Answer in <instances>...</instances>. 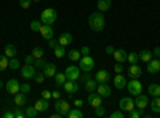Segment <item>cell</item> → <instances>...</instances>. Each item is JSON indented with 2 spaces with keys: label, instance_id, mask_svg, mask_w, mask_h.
<instances>
[{
  "label": "cell",
  "instance_id": "obj_10",
  "mask_svg": "<svg viewBox=\"0 0 160 118\" xmlns=\"http://www.w3.org/2000/svg\"><path fill=\"white\" fill-rule=\"evenodd\" d=\"M5 89L8 91L10 94H16V93H19V91H21V83L18 80H15V78H11V80L7 82Z\"/></svg>",
  "mask_w": 160,
  "mask_h": 118
},
{
  "label": "cell",
  "instance_id": "obj_47",
  "mask_svg": "<svg viewBox=\"0 0 160 118\" xmlns=\"http://www.w3.org/2000/svg\"><path fill=\"white\" fill-rule=\"evenodd\" d=\"M90 78H91L90 72H83V75H80V78H78V82H80V83H85L87 80H90Z\"/></svg>",
  "mask_w": 160,
  "mask_h": 118
},
{
  "label": "cell",
  "instance_id": "obj_42",
  "mask_svg": "<svg viewBox=\"0 0 160 118\" xmlns=\"http://www.w3.org/2000/svg\"><path fill=\"white\" fill-rule=\"evenodd\" d=\"M31 5H32V0H19V7L22 10H29Z\"/></svg>",
  "mask_w": 160,
  "mask_h": 118
},
{
  "label": "cell",
  "instance_id": "obj_56",
  "mask_svg": "<svg viewBox=\"0 0 160 118\" xmlns=\"http://www.w3.org/2000/svg\"><path fill=\"white\" fill-rule=\"evenodd\" d=\"M3 116H5V118H15V112L7 110V112H3Z\"/></svg>",
  "mask_w": 160,
  "mask_h": 118
},
{
  "label": "cell",
  "instance_id": "obj_51",
  "mask_svg": "<svg viewBox=\"0 0 160 118\" xmlns=\"http://www.w3.org/2000/svg\"><path fill=\"white\" fill-rule=\"evenodd\" d=\"M58 45H59V43H58V40H55V38H51V40H48V46H50L51 50H55Z\"/></svg>",
  "mask_w": 160,
  "mask_h": 118
},
{
  "label": "cell",
  "instance_id": "obj_24",
  "mask_svg": "<svg viewBox=\"0 0 160 118\" xmlns=\"http://www.w3.org/2000/svg\"><path fill=\"white\" fill-rule=\"evenodd\" d=\"M98 10L106 13V11H109L111 7H112V0H98V3H96Z\"/></svg>",
  "mask_w": 160,
  "mask_h": 118
},
{
  "label": "cell",
  "instance_id": "obj_52",
  "mask_svg": "<svg viewBox=\"0 0 160 118\" xmlns=\"http://www.w3.org/2000/svg\"><path fill=\"white\" fill-rule=\"evenodd\" d=\"M61 96H62V94L59 93L58 89H55V91H51V97H53V99H56V101H58V99H61Z\"/></svg>",
  "mask_w": 160,
  "mask_h": 118
},
{
  "label": "cell",
  "instance_id": "obj_27",
  "mask_svg": "<svg viewBox=\"0 0 160 118\" xmlns=\"http://www.w3.org/2000/svg\"><path fill=\"white\" fill-rule=\"evenodd\" d=\"M16 54H18V50H16L15 45H11V43L5 45V56H8V58H16Z\"/></svg>",
  "mask_w": 160,
  "mask_h": 118
},
{
  "label": "cell",
  "instance_id": "obj_48",
  "mask_svg": "<svg viewBox=\"0 0 160 118\" xmlns=\"http://www.w3.org/2000/svg\"><path fill=\"white\" fill-rule=\"evenodd\" d=\"M123 110H117V112H112L111 113V118H123Z\"/></svg>",
  "mask_w": 160,
  "mask_h": 118
},
{
  "label": "cell",
  "instance_id": "obj_31",
  "mask_svg": "<svg viewBox=\"0 0 160 118\" xmlns=\"http://www.w3.org/2000/svg\"><path fill=\"white\" fill-rule=\"evenodd\" d=\"M10 67V58L8 56H2V54H0V72H2V70H7Z\"/></svg>",
  "mask_w": 160,
  "mask_h": 118
},
{
  "label": "cell",
  "instance_id": "obj_18",
  "mask_svg": "<svg viewBox=\"0 0 160 118\" xmlns=\"http://www.w3.org/2000/svg\"><path fill=\"white\" fill-rule=\"evenodd\" d=\"M114 86H115L117 89L127 88V77H123L122 73H117L115 78H114Z\"/></svg>",
  "mask_w": 160,
  "mask_h": 118
},
{
  "label": "cell",
  "instance_id": "obj_50",
  "mask_svg": "<svg viewBox=\"0 0 160 118\" xmlns=\"http://www.w3.org/2000/svg\"><path fill=\"white\" fill-rule=\"evenodd\" d=\"M34 61H35V58L32 56V53H31V54H28V56L24 58V62H26V64H34Z\"/></svg>",
  "mask_w": 160,
  "mask_h": 118
},
{
  "label": "cell",
  "instance_id": "obj_53",
  "mask_svg": "<svg viewBox=\"0 0 160 118\" xmlns=\"http://www.w3.org/2000/svg\"><path fill=\"white\" fill-rule=\"evenodd\" d=\"M114 51H115V48H114L112 45H109V46H106V54H109V56H112V54H114Z\"/></svg>",
  "mask_w": 160,
  "mask_h": 118
},
{
  "label": "cell",
  "instance_id": "obj_21",
  "mask_svg": "<svg viewBox=\"0 0 160 118\" xmlns=\"http://www.w3.org/2000/svg\"><path fill=\"white\" fill-rule=\"evenodd\" d=\"M58 43H59L61 46L71 45V43H72V35H71L69 32H62V34L59 35V38H58Z\"/></svg>",
  "mask_w": 160,
  "mask_h": 118
},
{
  "label": "cell",
  "instance_id": "obj_8",
  "mask_svg": "<svg viewBox=\"0 0 160 118\" xmlns=\"http://www.w3.org/2000/svg\"><path fill=\"white\" fill-rule=\"evenodd\" d=\"M64 73H66V77H68V80L78 82V78H80V67H77V65H69V67H66Z\"/></svg>",
  "mask_w": 160,
  "mask_h": 118
},
{
  "label": "cell",
  "instance_id": "obj_29",
  "mask_svg": "<svg viewBox=\"0 0 160 118\" xmlns=\"http://www.w3.org/2000/svg\"><path fill=\"white\" fill-rule=\"evenodd\" d=\"M152 58H154V54H152V51H149V50H142L139 53V61H142L146 64H148Z\"/></svg>",
  "mask_w": 160,
  "mask_h": 118
},
{
  "label": "cell",
  "instance_id": "obj_43",
  "mask_svg": "<svg viewBox=\"0 0 160 118\" xmlns=\"http://www.w3.org/2000/svg\"><path fill=\"white\" fill-rule=\"evenodd\" d=\"M13 112H15V118H24L26 116V112L21 107H18V106H16V109L13 110Z\"/></svg>",
  "mask_w": 160,
  "mask_h": 118
},
{
  "label": "cell",
  "instance_id": "obj_12",
  "mask_svg": "<svg viewBox=\"0 0 160 118\" xmlns=\"http://www.w3.org/2000/svg\"><path fill=\"white\" fill-rule=\"evenodd\" d=\"M118 107H120V110H123V112H130V110L135 109V101H133L131 97H122L120 99Z\"/></svg>",
  "mask_w": 160,
  "mask_h": 118
},
{
  "label": "cell",
  "instance_id": "obj_33",
  "mask_svg": "<svg viewBox=\"0 0 160 118\" xmlns=\"http://www.w3.org/2000/svg\"><path fill=\"white\" fill-rule=\"evenodd\" d=\"M82 116H83V113H82V110H80L78 107L71 109L69 113H68V118H82Z\"/></svg>",
  "mask_w": 160,
  "mask_h": 118
},
{
  "label": "cell",
  "instance_id": "obj_44",
  "mask_svg": "<svg viewBox=\"0 0 160 118\" xmlns=\"http://www.w3.org/2000/svg\"><path fill=\"white\" fill-rule=\"evenodd\" d=\"M45 75H43V72L42 73H37L35 77H34V80H35V83H38V85H42V83H45Z\"/></svg>",
  "mask_w": 160,
  "mask_h": 118
},
{
  "label": "cell",
  "instance_id": "obj_5",
  "mask_svg": "<svg viewBox=\"0 0 160 118\" xmlns=\"http://www.w3.org/2000/svg\"><path fill=\"white\" fill-rule=\"evenodd\" d=\"M21 72V77L24 78V80H32V78L37 75V69L34 67V64H26L24 67L19 69Z\"/></svg>",
  "mask_w": 160,
  "mask_h": 118
},
{
  "label": "cell",
  "instance_id": "obj_59",
  "mask_svg": "<svg viewBox=\"0 0 160 118\" xmlns=\"http://www.w3.org/2000/svg\"><path fill=\"white\" fill-rule=\"evenodd\" d=\"M0 88H3V80H0Z\"/></svg>",
  "mask_w": 160,
  "mask_h": 118
},
{
  "label": "cell",
  "instance_id": "obj_3",
  "mask_svg": "<svg viewBox=\"0 0 160 118\" xmlns=\"http://www.w3.org/2000/svg\"><path fill=\"white\" fill-rule=\"evenodd\" d=\"M127 89L131 96H138L142 93V83L138 78H130V82H127Z\"/></svg>",
  "mask_w": 160,
  "mask_h": 118
},
{
  "label": "cell",
  "instance_id": "obj_23",
  "mask_svg": "<svg viewBox=\"0 0 160 118\" xmlns=\"http://www.w3.org/2000/svg\"><path fill=\"white\" fill-rule=\"evenodd\" d=\"M34 107L38 110V112H47L50 109V104H48V99H38L35 104H34Z\"/></svg>",
  "mask_w": 160,
  "mask_h": 118
},
{
  "label": "cell",
  "instance_id": "obj_20",
  "mask_svg": "<svg viewBox=\"0 0 160 118\" xmlns=\"http://www.w3.org/2000/svg\"><path fill=\"white\" fill-rule=\"evenodd\" d=\"M13 102H15V106H18V107H24L26 104H28V97H26V94L24 93H16L15 94V97H13Z\"/></svg>",
  "mask_w": 160,
  "mask_h": 118
},
{
  "label": "cell",
  "instance_id": "obj_38",
  "mask_svg": "<svg viewBox=\"0 0 160 118\" xmlns=\"http://www.w3.org/2000/svg\"><path fill=\"white\" fill-rule=\"evenodd\" d=\"M127 61H128L130 64H138V62H139V54H138V53H133V51H131V53L127 56Z\"/></svg>",
  "mask_w": 160,
  "mask_h": 118
},
{
  "label": "cell",
  "instance_id": "obj_41",
  "mask_svg": "<svg viewBox=\"0 0 160 118\" xmlns=\"http://www.w3.org/2000/svg\"><path fill=\"white\" fill-rule=\"evenodd\" d=\"M142 113H144V112H141V110H138V109L135 107L133 110H130V112H128V116H130V118H141V116H142Z\"/></svg>",
  "mask_w": 160,
  "mask_h": 118
},
{
  "label": "cell",
  "instance_id": "obj_54",
  "mask_svg": "<svg viewBox=\"0 0 160 118\" xmlns=\"http://www.w3.org/2000/svg\"><path fill=\"white\" fill-rule=\"evenodd\" d=\"M80 53H82V56H88V54H90V48H88V46H82Z\"/></svg>",
  "mask_w": 160,
  "mask_h": 118
},
{
  "label": "cell",
  "instance_id": "obj_36",
  "mask_svg": "<svg viewBox=\"0 0 160 118\" xmlns=\"http://www.w3.org/2000/svg\"><path fill=\"white\" fill-rule=\"evenodd\" d=\"M55 56H56L58 59L64 58V56H66V46H61V45H58V46L55 48Z\"/></svg>",
  "mask_w": 160,
  "mask_h": 118
},
{
  "label": "cell",
  "instance_id": "obj_13",
  "mask_svg": "<svg viewBox=\"0 0 160 118\" xmlns=\"http://www.w3.org/2000/svg\"><path fill=\"white\" fill-rule=\"evenodd\" d=\"M62 86H64V91H66L68 94H75L77 91L80 89L78 82H74V80H66V83H64Z\"/></svg>",
  "mask_w": 160,
  "mask_h": 118
},
{
  "label": "cell",
  "instance_id": "obj_60",
  "mask_svg": "<svg viewBox=\"0 0 160 118\" xmlns=\"http://www.w3.org/2000/svg\"><path fill=\"white\" fill-rule=\"evenodd\" d=\"M32 2H40V0H32Z\"/></svg>",
  "mask_w": 160,
  "mask_h": 118
},
{
  "label": "cell",
  "instance_id": "obj_11",
  "mask_svg": "<svg viewBox=\"0 0 160 118\" xmlns=\"http://www.w3.org/2000/svg\"><path fill=\"white\" fill-rule=\"evenodd\" d=\"M40 34L45 40H51L53 37H55V29H53L51 24H42V27H40Z\"/></svg>",
  "mask_w": 160,
  "mask_h": 118
},
{
  "label": "cell",
  "instance_id": "obj_28",
  "mask_svg": "<svg viewBox=\"0 0 160 118\" xmlns=\"http://www.w3.org/2000/svg\"><path fill=\"white\" fill-rule=\"evenodd\" d=\"M148 93H149L152 97L160 96V85H158V83H151L149 88H148Z\"/></svg>",
  "mask_w": 160,
  "mask_h": 118
},
{
  "label": "cell",
  "instance_id": "obj_46",
  "mask_svg": "<svg viewBox=\"0 0 160 118\" xmlns=\"http://www.w3.org/2000/svg\"><path fill=\"white\" fill-rule=\"evenodd\" d=\"M95 113H96V116H104L106 115V107H102V106L96 107L95 109Z\"/></svg>",
  "mask_w": 160,
  "mask_h": 118
},
{
  "label": "cell",
  "instance_id": "obj_6",
  "mask_svg": "<svg viewBox=\"0 0 160 118\" xmlns=\"http://www.w3.org/2000/svg\"><path fill=\"white\" fill-rule=\"evenodd\" d=\"M55 110L58 113H61V116H68L69 110H71V106H69V102L68 101H62V99H58L55 102Z\"/></svg>",
  "mask_w": 160,
  "mask_h": 118
},
{
  "label": "cell",
  "instance_id": "obj_17",
  "mask_svg": "<svg viewBox=\"0 0 160 118\" xmlns=\"http://www.w3.org/2000/svg\"><path fill=\"white\" fill-rule=\"evenodd\" d=\"M95 80H96L98 83H108V82L111 80V75H109L108 70H98L96 75H95Z\"/></svg>",
  "mask_w": 160,
  "mask_h": 118
},
{
  "label": "cell",
  "instance_id": "obj_7",
  "mask_svg": "<svg viewBox=\"0 0 160 118\" xmlns=\"http://www.w3.org/2000/svg\"><path fill=\"white\" fill-rule=\"evenodd\" d=\"M136 99H135V107L138 109V110H141V112H144L146 109L149 107V97L146 96V94H138V96H135Z\"/></svg>",
  "mask_w": 160,
  "mask_h": 118
},
{
  "label": "cell",
  "instance_id": "obj_9",
  "mask_svg": "<svg viewBox=\"0 0 160 118\" xmlns=\"http://www.w3.org/2000/svg\"><path fill=\"white\" fill-rule=\"evenodd\" d=\"M87 101H88V104H90V106H91L93 109H96V107L102 106V96H101V94H98V93H95V91L88 94Z\"/></svg>",
  "mask_w": 160,
  "mask_h": 118
},
{
  "label": "cell",
  "instance_id": "obj_14",
  "mask_svg": "<svg viewBox=\"0 0 160 118\" xmlns=\"http://www.w3.org/2000/svg\"><path fill=\"white\" fill-rule=\"evenodd\" d=\"M127 73H128L130 78H139L141 73H142V69L138 64H130V67L127 69Z\"/></svg>",
  "mask_w": 160,
  "mask_h": 118
},
{
  "label": "cell",
  "instance_id": "obj_22",
  "mask_svg": "<svg viewBox=\"0 0 160 118\" xmlns=\"http://www.w3.org/2000/svg\"><path fill=\"white\" fill-rule=\"evenodd\" d=\"M114 59H115V62H125L127 61V56H128V53L125 50H122V48H118V50H115L114 51Z\"/></svg>",
  "mask_w": 160,
  "mask_h": 118
},
{
  "label": "cell",
  "instance_id": "obj_32",
  "mask_svg": "<svg viewBox=\"0 0 160 118\" xmlns=\"http://www.w3.org/2000/svg\"><path fill=\"white\" fill-rule=\"evenodd\" d=\"M32 56H34L35 59L43 58V56H45V51H43V48H42V46H34V48H32Z\"/></svg>",
  "mask_w": 160,
  "mask_h": 118
},
{
  "label": "cell",
  "instance_id": "obj_45",
  "mask_svg": "<svg viewBox=\"0 0 160 118\" xmlns=\"http://www.w3.org/2000/svg\"><path fill=\"white\" fill-rule=\"evenodd\" d=\"M21 93L29 94V93H31V85H29V83H21Z\"/></svg>",
  "mask_w": 160,
  "mask_h": 118
},
{
  "label": "cell",
  "instance_id": "obj_49",
  "mask_svg": "<svg viewBox=\"0 0 160 118\" xmlns=\"http://www.w3.org/2000/svg\"><path fill=\"white\" fill-rule=\"evenodd\" d=\"M114 70H115L117 73H122V72H123V65H122V62H115Z\"/></svg>",
  "mask_w": 160,
  "mask_h": 118
},
{
  "label": "cell",
  "instance_id": "obj_30",
  "mask_svg": "<svg viewBox=\"0 0 160 118\" xmlns=\"http://www.w3.org/2000/svg\"><path fill=\"white\" fill-rule=\"evenodd\" d=\"M53 78H55V83L58 85V86H62L64 83H66V80H68V77H66V73L62 72H56V75L55 77H53Z\"/></svg>",
  "mask_w": 160,
  "mask_h": 118
},
{
  "label": "cell",
  "instance_id": "obj_37",
  "mask_svg": "<svg viewBox=\"0 0 160 118\" xmlns=\"http://www.w3.org/2000/svg\"><path fill=\"white\" fill-rule=\"evenodd\" d=\"M24 112H26V116H29V118H35L38 115V110L35 107H26Z\"/></svg>",
  "mask_w": 160,
  "mask_h": 118
},
{
  "label": "cell",
  "instance_id": "obj_4",
  "mask_svg": "<svg viewBox=\"0 0 160 118\" xmlns=\"http://www.w3.org/2000/svg\"><path fill=\"white\" fill-rule=\"evenodd\" d=\"M93 69H95V59L90 54L80 58V70L82 72H91Z\"/></svg>",
  "mask_w": 160,
  "mask_h": 118
},
{
  "label": "cell",
  "instance_id": "obj_39",
  "mask_svg": "<svg viewBox=\"0 0 160 118\" xmlns=\"http://www.w3.org/2000/svg\"><path fill=\"white\" fill-rule=\"evenodd\" d=\"M8 69H13V70L21 69V64H19L18 58H10V67H8Z\"/></svg>",
  "mask_w": 160,
  "mask_h": 118
},
{
  "label": "cell",
  "instance_id": "obj_25",
  "mask_svg": "<svg viewBox=\"0 0 160 118\" xmlns=\"http://www.w3.org/2000/svg\"><path fill=\"white\" fill-rule=\"evenodd\" d=\"M83 86H85V89L88 91V93H93V91H96V88H98V82L95 80V78H90V80H87L83 83Z\"/></svg>",
  "mask_w": 160,
  "mask_h": 118
},
{
  "label": "cell",
  "instance_id": "obj_55",
  "mask_svg": "<svg viewBox=\"0 0 160 118\" xmlns=\"http://www.w3.org/2000/svg\"><path fill=\"white\" fill-rule=\"evenodd\" d=\"M42 97H43V99H50V97H51V91H48V89L42 91Z\"/></svg>",
  "mask_w": 160,
  "mask_h": 118
},
{
  "label": "cell",
  "instance_id": "obj_2",
  "mask_svg": "<svg viewBox=\"0 0 160 118\" xmlns=\"http://www.w3.org/2000/svg\"><path fill=\"white\" fill-rule=\"evenodd\" d=\"M58 18V13L55 8H45L42 11V15H40V21H42V24H55Z\"/></svg>",
  "mask_w": 160,
  "mask_h": 118
},
{
  "label": "cell",
  "instance_id": "obj_26",
  "mask_svg": "<svg viewBox=\"0 0 160 118\" xmlns=\"http://www.w3.org/2000/svg\"><path fill=\"white\" fill-rule=\"evenodd\" d=\"M149 107L154 113H160V96L154 97L152 101H149Z\"/></svg>",
  "mask_w": 160,
  "mask_h": 118
},
{
  "label": "cell",
  "instance_id": "obj_19",
  "mask_svg": "<svg viewBox=\"0 0 160 118\" xmlns=\"http://www.w3.org/2000/svg\"><path fill=\"white\" fill-rule=\"evenodd\" d=\"M148 72L149 73H157L160 72V61L157 58H152L149 62H148Z\"/></svg>",
  "mask_w": 160,
  "mask_h": 118
},
{
  "label": "cell",
  "instance_id": "obj_35",
  "mask_svg": "<svg viewBox=\"0 0 160 118\" xmlns=\"http://www.w3.org/2000/svg\"><path fill=\"white\" fill-rule=\"evenodd\" d=\"M29 27H31V31H32V32H40V27H42V21H38V19L31 21Z\"/></svg>",
  "mask_w": 160,
  "mask_h": 118
},
{
  "label": "cell",
  "instance_id": "obj_16",
  "mask_svg": "<svg viewBox=\"0 0 160 118\" xmlns=\"http://www.w3.org/2000/svg\"><path fill=\"white\" fill-rule=\"evenodd\" d=\"M56 69H58V67H56L55 64H48V62H47V65L42 69V72H43V75H45L47 78H53V77L56 75V72H58Z\"/></svg>",
  "mask_w": 160,
  "mask_h": 118
},
{
  "label": "cell",
  "instance_id": "obj_1",
  "mask_svg": "<svg viewBox=\"0 0 160 118\" xmlns=\"http://www.w3.org/2000/svg\"><path fill=\"white\" fill-rule=\"evenodd\" d=\"M88 26L93 32H102L106 27V16L102 11H96V13H91L88 16Z\"/></svg>",
  "mask_w": 160,
  "mask_h": 118
},
{
  "label": "cell",
  "instance_id": "obj_40",
  "mask_svg": "<svg viewBox=\"0 0 160 118\" xmlns=\"http://www.w3.org/2000/svg\"><path fill=\"white\" fill-rule=\"evenodd\" d=\"M45 65H47V61H45L43 58H40V59H35V61H34V67H35V69H40V70H42Z\"/></svg>",
  "mask_w": 160,
  "mask_h": 118
},
{
  "label": "cell",
  "instance_id": "obj_58",
  "mask_svg": "<svg viewBox=\"0 0 160 118\" xmlns=\"http://www.w3.org/2000/svg\"><path fill=\"white\" fill-rule=\"evenodd\" d=\"M152 54H154L155 58H158V56H160V46H157V48L152 51Z\"/></svg>",
  "mask_w": 160,
  "mask_h": 118
},
{
  "label": "cell",
  "instance_id": "obj_34",
  "mask_svg": "<svg viewBox=\"0 0 160 118\" xmlns=\"http://www.w3.org/2000/svg\"><path fill=\"white\" fill-rule=\"evenodd\" d=\"M80 56H82V53H80L78 50H71L69 53H68V58L71 59V61H80Z\"/></svg>",
  "mask_w": 160,
  "mask_h": 118
},
{
  "label": "cell",
  "instance_id": "obj_57",
  "mask_svg": "<svg viewBox=\"0 0 160 118\" xmlns=\"http://www.w3.org/2000/svg\"><path fill=\"white\" fill-rule=\"evenodd\" d=\"M74 106L80 109V107H82V106H83V101H82V99H75V101H74Z\"/></svg>",
  "mask_w": 160,
  "mask_h": 118
},
{
  "label": "cell",
  "instance_id": "obj_61",
  "mask_svg": "<svg viewBox=\"0 0 160 118\" xmlns=\"http://www.w3.org/2000/svg\"><path fill=\"white\" fill-rule=\"evenodd\" d=\"M157 59H158V61H160V56H158V58H157Z\"/></svg>",
  "mask_w": 160,
  "mask_h": 118
},
{
  "label": "cell",
  "instance_id": "obj_15",
  "mask_svg": "<svg viewBox=\"0 0 160 118\" xmlns=\"http://www.w3.org/2000/svg\"><path fill=\"white\" fill-rule=\"evenodd\" d=\"M96 93L101 94L102 97H109L112 94V89L108 83H98V88H96Z\"/></svg>",
  "mask_w": 160,
  "mask_h": 118
}]
</instances>
